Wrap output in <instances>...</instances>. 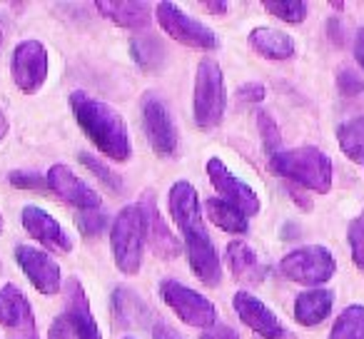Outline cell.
I'll list each match as a JSON object with an SVG mask.
<instances>
[{"label": "cell", "instance_id": "obj_17", "mask_svg": "<svg viewBox=\"0 0 364 339\" xmlns=\"http://www.w3.org/2000/svg\"><path fill=\"white\" fill-rule=\"evenodd\" d=\"M167 208H170V217H172V222L177 225L180 232H188V230L205 225L198 190H195V185L188 183V180L172 183L170 193H167Z\"/></svg>", "mask_w": 364, "mask_h": 339}, {"label": "cell", "instance_id": "obj_44", "mask_svg": "<svg viewBox=\"0 0 364 339\" xmlns=\"http://www.w3.org/2000/svg\"><path fill=\"white\" fill-rule=\"evenodd\" d=\"M6 232V220H3V212H0V235Z\"/></svg>", "mask_w": 364, "mask_h": 339}, {"label": "cell", "instance_id": "obj_40", "mask_svg": "<svg viewBox=\"0 0 364 339\" xmlns=\"http://www.w3.org/2000/svg\"><path fill=\"white\" fill-rule=\"evenodd\" d=\"M0 324L13 329V307H11V302H8L3 289H0Z\"/></svg>", "mask_w": 364, "mask_h": 339}, {"label": "cell", "instance_id": "obj_11", "mask_svg": "<svg viewBox=\"0 0 364 339\" xmlns=\"http://www.w3.org/2000/svg\"><path fill=\"white\" fill-rule=\"evenodd\" d=\"M182 240H185V254H188L193 274L208 287H218L223 279V267H220L218 247H215L208 227L200 225V227L188 230V232H182Z\"/></svg>", "mask_w": 364, "mask_h": 339}, {"label": "cell", "instance_id": "obj_9", "mask_svg": "<svg viewBox=\"0 0 364 339\" xmlns=\"http://www.w3.org/2000/svg\"><path fill=\"white\" fill-rule=\"evenodd\" d=\"M205 170H208L210 185H213L215 193L220 195V200L235 205V208H237L240 212L247 215V217L259 215V208H262V205H259L257 193H255L245 180H240L237 175L225 165V160H220V157H210L208 165H205Z\"/></svg>", "mask_w": 364, "mask_h": 339}, {"label": "cell", "instance_id": "obj_21", "mask_svg": "<svg viewBox=\"0 0 364 339\" xmlns=\"http://www.w3.org/2000/svg\"><path fill=\"white\" fill-rule=\"evenodd\" d=\"M228 264L232 269L235 279H240V282L255 284L264 279V267L259 262L257 252L242 240H232L228 244Z\"/></svg>", "mask_w": 364, "mask_h": 339}, {"label": "cell", "instance_id": "obj_43", "mask_svg": "<svg viewBox=\"0 0 364 339\" xmlns=\"http://www.w3.org/2000/svg\"><path fill=\"white\" fill-rule=\"evenodd\" d=\"M8 130H11V122H8V117H6V112L0 110V142L6 140V135H8Z\"/></svg>", "mask_w": 364, "mask_h": 339}, {"label": "cell", "instance_id": "obj_33", "mask_svg": "<svg viewBox=\"0 0 364 339\" xmlns=\"http://www.w3.org/2000/svg\"><path fill=\"white\" fill-rule=\"evenodd\" d=\"M8 183L18 190H46L48 188V180L41 178L38 173H31V170H13L8 175Z\"/></svg>", "mask_w": 364, "mask_h": 339}, {"label": "cell", "instance_id": "obj_1", "mask_svg": "<svg viewBox=\"0 0 364 339\" xmlns=\"http://www.w3.org/2000/svg\"><path fill=\"white\" fill-rule=\"evenodd\" d=\"M70 110L80 130L87 135V140L97 147L100 155H105L112 162H127L132 155L130 132L127 122L110 102L97 100L90 92L75 90L68 97Z\"/></svg>", "mask_w": 364, "mask_h": 339}, {"label": "cell", "instance_id": "obj_18", "mask_svg": "<svg viewBox=\"0 0 364 339\" xmlns=\"http://www.w3.org/2000/svg\"><path fill=\"white\" fill-rule=\"evenodd\" d=\"M97 13L117 28L125 31H147L152 21V11L142 0H97Z\"/></svg>", "mask_w": 364, "mask_h": 339}, {"label": "cell", "instance_id": "obj_24", "mask_svg": "<svg viewBox=\"0 0 364 339\" xmlns=\"http://www.w3.org/2000/svg\"><path fill=\"white\" fill-rule=\"evenodd\" d=\"M142 208H145V217H147V237H150V244H152V249H155V254H160V257H165V259L180 254L177 252L175 235L167 230L165 220L160 217V210H157L150 200H147V205H142Z\"/></svg>", "mask_w": 364, "mask_h": 339}, {"label": "cell", "instance_id": "obj_31", "mask_svg": "<svg viewBox=\"0 0 364 339\" xmlns=\"http://www.w3.org/2000/svg\"><path fill=\"white\" fill-rule=\"evenodd\" d=\"M80 162L87 167V170H90L92 175H95V178H100L102 183L107 185V188L117 190V193H120V190H122V180H120V175H117V173H112L110 167H107L102 160H97V157L87 155V152H82V155H80Z\"/></svg>", "mask_w": 364, "mask_h": 339}, {"label": "cell", "instance_id": "obj_34", "mask_svg": "<svg viewBox=\"0 0 364 339\" xmlns=\"http://www.w3.org/2000/svg\"><path fill=\"white\" fill-rule=\"evenodd\" d=\"M107 217L100 212V210H95V212H80L77 215V227L82 230V235L85 237H95V235L102 232V227H105Z\"/></svg>", "mask_w": 364, "mask_h": 339}, {"label": "cell", "instance_id": "obj_14", "mask_svg": "<svg viewBox=\"0 0 364 339\" xmlns=\"http://www.w3.org/2000/svg\"><path fill=\"white\" fill-rule=\"evenodd\" d=\"M21 222H23V227H26V232L31 235V237H36L41 244H46L48 249H53V252H58V254L73 252L70 235L65 232V227H63L48 210L38 208V205H26L21 215Z\"/></svg>", "mask_w": 364, "mask_h": 339}, {"label": "cell", "instance_id": "obj_38", "mask_svg": "<svg viewBox=\"0 0 364 339\" xmlns=\"http://www.w3.org/2000/svg\"><path fill=\"white\" fill-rule=\"evenodd\" d=\"M203 339H240V334L232 327H228V324H218L210 332H205Z\"/></svg>", "mask_w": 364, "mask_h": 339}, {"label": "cell", "instance_id": "obj_39", "mask_svg": "<svg viewBox=\"0 0 364 339\" xmlns=\"http://www.w3.org/2000/svg\"><path fill=\"white\" fill-rule=\"evenodd\" d=\"M152 339H185L177 329H172L170 324L165 322H157L155 327H152Z\"/></svg>", "mask_w": 364, "mask_h": 339}, {"label": "cell", "instance_id": "obj_30", "mask_svg": "<svg viewBox=\"0 0 364 339\" xmlns=\"http://www.w3.org/2000/svg\"><path fill=\"white\" fill-rule=\"evenodd\" d=\"M255 120H257V132H259V137H262L264 152H267L269 157L277 155V152L282 150V137H279L277 122H274L272 117H269L264 110H259Z\"/></svg>", "mask_w": 364, "mask_h": 339}, {"label": "cell", "instance_id": "obj_23", "mask_svg": "<svg viewBox=\"0 0 364 339\" xmlns=\"http://www.w3.org/2000/svg\"><path fill=\"white\" fill-rule=\"evenodd\" d=\"M205 215L210 217V222L215 227H220L228 235H247L250 232V217L245 212H240L235 205L225 203L220 198H210L205 203Z\"/></svg>", "mask_w": 364, "mask_h": 339}, {"label": "cell", "instance_id": "obj_37", "mask_svg": "<svg viewBox=\"0 0 364 339\" xmlns=\"http://www.w3.org/2000/svg\"><path fill=\"white\" fill-rule=\"evenodd\" d=\"M237 95H240V100L252 102V105H257V102H262V100H264V95H267V90H264L262 82H245V85H240Z\"/></svg>", "mask_w": 364, "mask_h": 339}, {"label": "cell", "instance_id": "obj_5", "mask_svg": "<svg viewBox=\"0 0 364 339\" xmlns=\"http://www.w3.org/2000/svg\"><path fill=\"white\" fill-rule=\"evenodd\" d=\"M279 272L287 277L289 282L304 284V287H317L334 277L337 272V262H334L332 252L322 244H307V247H297L287 252L279 262Z\"/></svg>", "mask_w": 364, "mask_h": 339}, {"label": "cell", "instance_id": "obj_2", "mask_svg": "<svg viewBox=\"0 0 364 339\" xmlns=\"http://www.w3.org/2000/svg\"><path fill=\"white\" fill-rule=\"evenodd\" d=\"M269 170L312 193L324 195L332 190V160L319 147L304 145L294 150H279L269 157Z\"/></svg>", "mask_w": 364, "mask_h": 339}, {"label": "cell", "instance_id": "obj_42", "mask_svg": "<svg viewBox=\"0 0 364 339\" xmlns=\"http://www.w3.org/2000/svg\"><path fill=\"white\" fill-rule=\"evenodd\" d=\"M203 6H205V11H210L213 16H225V13H228V3H225V0H218V3H215V0H208V3H203Z\"/></svg>", "mask_w": 364, "mask_h": 339}, {"label": "cell", "instance_id": "obj_46", "mask_svg": "<svg viewBox=\"0 0 364 339\" xmlns=\"http://www.w3.org/2000/svg\"><path fill=\"white\" fill-rule=\"evenodd\" d=\"M122 339H132V337H122Z\"/></svg>", "mask_w": 364, "mask_h": 339}, {"label": "cell", "instance_id": "obj_13", "mask_svg": "<svg viewBox=\"0 0 364 339\" xmlns=\"http://www.w3.org/2000/svg\"><path fill=\"white\" fill-rule=\"evenodd\" d=\"M46 180H48V190L55 193L63 203L73 205V208L82 210V212H95V210H100V205H102L100 193H97L95 188H90L82 178H77L70 167L63 165V162H58V165H53L50 170H48Z\"/></svg>", "mask_w": 364, "mask_h": 339}, {"label": "cell", "instance_id": "obj_10", "mask_svg": "<svg viewBox=\"0 0 364 339\" xmlns=\"http://www.w3.org/2000/svg\"><path fill=\"white\" fill-rule=\"evenodd\" d=\"M142 127H145L147 142L157 157H175L177 152V127L167 105L155 95L147 92L142 97Z\"/></svg>", "mask_w": 364, "mask_h": 339}, {"label": "cell", "instance_id": "obj_26", "mask_svg": "<svg viewBox=\"0 0 364 339\" xmlns=\"http://www.w3.org/2000/svg\"><path fill=\"white\" fill-rule=\"evenodd\" d=\"M130 50H132V60L145 72H150V75L160 72L162 65H165V58H167L165 48H162V43L155 41V38H132Z\"/></svg>", "mask_w": 364, "mask_h": 339}, {"label": "cell", "instance_id": "obj_36", "mask_svg": "<svg viewBox=\"0 0 364 339\" xmlns=\"http://www.w3.org/2000/svg\"><path fill=\"white\" fill-rule=\"evenodd\" d=\"M48 339H80V334L75 332L65 314H60L58 319H53L50 329H48Z\"/></svg>", "mask_w": 364, "mask_h": 339}, {"label": "cell", "instance_id": "obj_41", "mask_svg": "<svg viewBox=\"0 0 364 339\" xmlns=\"http://www.w3.org/2000/svg\"><path fill=\"white\" fill-rule=\"evenodd\" d=\"M354 58H357V63L364 70V28L357 33V41H354Z\"/></svg>", "mask_w": 364, "mask_h": 339}, {"label": "cell", "instance_id": "obj_20", "mask_svg": "<svg viewBox=\"0 0 364 339\" xmlns=\"http://www.w3.org/2000/svg\"><path fill=\"white\" fill-rule=\"evenodd\" d=\"M334 304V292L329 289H307L294 299V319L302 327H317L329 317Z\"/></svg>", "mask_w": 364, "mask_h": 339}, {"label": "cell", "instance_id": "obj_25", "mask_svg": "<svg viewBox=\"0 0 364 339\" xmlns=\"http://www.w3.org/2000/svg\"><path fill=\"white\" fill-rule=\"evenodd\" d=\"M8 302L13 307V332H18V339H38L36 337V314L28 302V297L16 287L13 282H8L3 287Z\"/></svg>", "mask_w": 364, "mask_h": 339}, {"label": "cell", "instance_id": "obj_45", "mask_svg": "<svg viewBox=\"0 0 364 339\" xmlns=\"http://www.w3.org/2000/svg\"><path fill=\"white\" fill-rule=\"evenodd\" d=\"M0 45H3V31H0Z\"/></svg>", "mask_w": 364, "mask_h": 339}, {"label": "cell", "instance_id": "obj_19", "mask_svg": "<svg viewBox=\"0 0 364 339\" xmlns=\"http://www.w3.org/2000/svg\"><path fill=\"white\" fill-rule=\"evenodd\" d=\"M247 43L259 58H267V60H289L297 53L294 38L277 28H255L250 31Z\"/></svg>", "mask_w": 364, "mask_h": 339}, {"label": "cell", "instance_id": "obj_12", "mask_svg": "<svg viewBox=\"0 0 364 339\" xmlns=\"http://www.w3.org/2000/svg\"><path fill=\"white\" fill-rule=\"evenodd\" d=\"M16 262H18V267L23 269V274L28 277V282H31L41 294L50 297V294L60 292L63 269L48 252L33 247V244H18Z\"/></svg>", "mask_w": 364, "mask_h": 339}, {"label": "cell", "instance_id": "obj_16", "mask_svg": "<svg viewBox=\"0 0 364 339\" xmlns=\"http://www.w3.org/2000/svg\"><path fill=\"white\" fill-rule=\"evenodd\" d=\"M63 314L75 327L80 339H102L95 314L90 312V299H87L85 287L77 277H70L65 282V312Z\"/></svg>", "mask_w": 364, "mask_h": 339}, {"label": "cell", "instance_id": "obj_22", "mask_svg": "<svg viewBox=\"0 0 364 339\" xmlns=\"http://www.w3.org/2000/svg\"><path fill=\"white\" fill-rule=\"evenodd\" d=\"M150 309L142 304V299L137 297L132 289L127 287H117L112 292V319H115L117 327L122 329H132V327H142L147 319Z\"/></svg>", "mask_w": 364, "mask_h": 339}, {"label": "cell", "instance_id": "obj_32", "mask_svg": "<svg viewBox=\"0 0 364 339\" xmlns=\"http://www.w3.org/2000/svg\"><path fill=\"white\" fill-rule=\"evenodd\" d=\"M349 249H352V259L359 269H364V215L354 217L347 230Z\"/></svg>", "mask_w": 364, "mask_h": 339}, {"label": "cell", "instance_id": "obj_6", "mask_svg": "<svg viewBox=\"0 0 364 339\" xmlns=\"http://www.w3.org/2000/svg\"><path fill=\"white\" fill-rule=\"evenodd\" d=\"M160 297L188 327L213 329L218 324V307L188 284L177 282V279H162Z\"/></svg>", "mask_w": 364, "mask_h": 339}, {"label": "cell", "instance_id": "obj_27", "mask_svg": "<svg viewBox=\"0 0 364 339\" xmlns=\"http://www.w3.org/2000/svg\"><path fill=\"white\" fill-rule=\"evenodd\" d=\"M337 140L342 152L354 162H364V117H354L337 127Z\"/></svg>", "mask_w": 364, "mask_h": 339}, {"label": "cell", "instance_id": "obj_7", "mask_svg": "<svg viewBox=\"0 0 364 339\" xmlns=\"http://www.w3.org/2000/svg\"><path fill=\"white\" fill-rule=\"evenodd\" d=\"M155 18H157V26L162 28V33H167V36L180 43V45L195 48V50H218L220 41L213 28L200 23L198 18L188 16V13L182 11V8H177L175 3H167V0L157 3Z\"/></svg>", "mask_w": 364, "mask_h": 339}, {"label": "cell", "instance_id": "obj_3", "mask_svg": "<svg viewBox=\"0 0 364 339\" xmlns=\"http://www.w3.org/2000/svg\"><path fill=\"white\" fill-rule=\"evenodd\" d=\"M147 240V217L142 205H125L112 220L110 249L112 262L122 274L132 277L142 267V252Z\"/></svg>", "mask_w": 364, "mask_h": 339}, {"label": "cell", "instance_id": "obj_28", "mask_svg": "<svg viewBox=\"0 0 364 339\" xmlns=\"http://www.w3.org/2000/svg\"><path fill=\"white\" fill-rule=\"evenodd\" d=\"M329 339H364V307L349 304L332 324Z\"/></svg>", "mask_w": 364, "mask_h": 339}, {"label": "cell", "instance_id": "obj_29", "mask_svg": "<svg viewBox=\"0 0 364 339\" xmlns=\"http://www.w3.org/2000/svg\"><path fill=\"white\" fill-rule=\"evenodd\" d=\"M262 8L269 16L279 18L284 23H292V26L307 18V3H302V0H264Z\"/></svg>", "mask_w": 364, "mask_h": 339}, {"label": "cell", "instance_id": "obj_15", "mask_svg": "<svg viewBox=\"0 0 364 339\" xmlns=\"http://www.w3.org/2000/svg\"><path fill=\"white\" fill-rule=\"evenodd\" d=\"M232 307L237 312V317L242 319L245 327H250L255 334L264 339H282L284 327L277 319V314L267 307L259 297H255L252 292H237L232 297Z\"/></svg>", "mask_w": 364, "mask_h": 339}, {"label": "cell", "instance_id": "obj_4", "mask_svg": "<svg viewBox=\"0 0 364 339\" xmlns=\"http://www.w3.org/2000/svg\"><path fill=\"white\" fill-rule=\"evenodd\" d=\"M228 110V87L223 68L213 58H203L195 72L193 117L200 130H215Z\"/></svg>", "mask_w": 364, "mask_h": 339}, {"label": "cell", "instance_id": "obj_8", "mask_svg": "<svg viewBox=\"0 0 364 339\" xmlns=\"http://www.w3.org/2000/svg\"><path fill=\"white\" fill-rule=\"evenodd\" d=\"M48 48L41 41H23L16 45L11 58V77L18 90L33 95L48 80Z\"/></svg>", "mask_w": 364, "mask_h": 339}, {"label": "cell", "instance_id": "obj_35", "mask_svg": "<svg viewBox=\"0 0 364 339\" xmlns=\"http://www.w3.org/2000/svg\"><path fill=\"white\" fill-rule=\"evenodd\" d=\"M337 85H339V90H342L344 95H357V92L364 90V80H362V77H357V72L349 70V68L339 70Z\"/></svg>", "mask_w": 364, "mask_h": 339}]
</instances>
